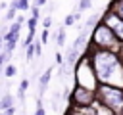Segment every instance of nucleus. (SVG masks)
I'll return each instance as SVG.
<instances>
[{"label": "nucleus", "mask_w": 123, "mask_h": 115, "mask_svg": "<svg viewBox=\"0 0 123 115\" xmlns=\"http://www.w3.org/2000/svg\"><path fill=\"white\" fill-rule=\"evenodd\" d=\"M77 19H81V12H75V13L65 15V19H63V27H71V25H75Z\"/></svg>", "instance_id": "nucleus-12"}, {"label": "nucleus", "mask_w": 123, "mask_h": 115, "mask_svg": "<svg viewBox=\"0 0 123 115\" xmlns=\"http://www.w3.org/2000/svg\"><path fill=\"white\" fill-rule=\"evenodd\" d=\"M44 4H46V0H33V6H37V8H40Z\"/></svg>", "instance_id": "nucleus-25"}, {"label": "nucleus", "mask_w": 123, "mask_h": 115, "mask_svg": "<svg viewBox=\"0 0 123 115\" xmlns=\"http://www.w3.org/2000/svg\"><path fill=\"white\" fill-rule=\"evenodd\" d=\"M15 12H17V10L10 6V8H8V12H6V19H4V21H6V23H12V21H13V17H15Z\"/></svg>", "instance_id": "nucleus-18"}, {"label": "nucleus", "mask_w": 123, "mask_h": 115, "mask_svg": "<svg viewBox=\"0 0 123 115\" xmlns=\"http://www.w3.org/2000/svg\"><path fill=\"white\" fill-rule=\"evenodd\" d=\"M94 75L100 80V84H110L123 88V63L119 58L110 50H96L92 56H88Z\"/></svg>", "instance_id": "nucleus-1"}, {"label": "nucleus", "mask_w": 123, "mask_h": 115, "mask_svg": "<svg viewBox=\"0 0 123 115\" xmlns=\"http://www.w3.org/2000/svg\"><path fill=\"white\" fill-rule=\"evenodd\" d=\"M96 96L102 102V105H106L113 113L123 111V90L121 88L110 86V84H98L96 86Z\"/></svg>", "instance_id": "nucleus-2"}, {"label": "nucleus", "mask_w": 123, "mask_h": 115, "mask_svg": "<svg viewBox=\"0 0 123 115\" xmlns=\"http://www.w3.org/2000/svg\"><path fill=\"white\" fill-rule=\"evenodd\" d=\"M98 17H100L98 13L90 15V17L86 19V23H85V29H88V31H90V29H94V27H96V23H98Z\"/></svg>", "instance_id": "nucleus-15"}, {"label": "nucleus", "mask_w": 123, "mask_h": 115, "mask_svg": "<svg viewBox=\"0 0 123 115\" xmlns=\"http://www.w3.org/2000/svg\"><path fill=\"white\" fill-rule=\"evenodd\" d=\"M56 44H58L60 48L65 44V27H60V29L56 31Z\"/></svg>", "instance_id": "nucleus-14"}, {"label": "nucleus", "mask_w": 123, "mask_h": 115, "mask_svg": "<svg viewBox=\"0 0 123 115\" xmlns=\"http://www.w3.org/2000/svg\"><path fill=\"white\" fill-rule=\"evenodd\" d=\"M110 12L115 13L119 19H123V0H113L111 6H110Z\"/></svg>", "instance_id": "nucleus-9"}, {"label": "nucleus", "mask_w": 123, "mask_h": 115, "mask_svg": "<svg viewBox=\"0 0 123 115\" xmlns=\"http://www.w3.org/2000/svg\"><path fill=\"white\" fill-rule=\"evenodd\" d=\"M15 73H17V67H15L13 63H6V65H4V73H2V75H4L6 79L15 77Z\"/></svg>", "instance_id": "nucleus-13"}, {"label": "nucleus", "mask_w": 123, "mask_h": 115, "mask_svg": "<svg viewBox=\"0 0 123 115\" xmlns=\"http://www.w3.org/2000/svg\"><path fill=\"white\" fill-rule=\"evenodd\" d=\"M96 115H115V113H113L111 109H108L106 105H102L100 109H96Z\"/></svg>", "instance_id": "nucleus-22"}, {"label": "nucleus", "mask_w": 123, "mask_h": 115, "mask_svg": "<svg viewBox=\"0 0 123 115\" xmlns=\"http://www.w3.org/2000/svg\"><path fill=\"white\" fill-rule=\"evenodd\" d=\"M104 23H106V25H108V27L113 31L115 38L123 42V19H119L115 13L108 12V13H106V17H104Z\"/></svg>", "instance_id": "nucleus-6"}, {"label": "nucleus", "mask_w": 123, "mask_h": 115, "mask_svg": "<svg viewBox=\"0 0 123 115\" xmlns=\"http://www.w3.org/2000/svg\"><path fill=\"white\" fill-rule=\"evenodd\" d=\"M92 46H96L98 50H110L113 52L115 50V44H117V38L113 34V31L106 25V23H100L94 27L92 31Z\"/></svg>", "instance_id": "nucleus-4"}, {"label": "nucleus", "mask_w": 123, "mask_h": 115, "mask_svg": "<svg viewBox=\"0 0 123 115\" xmlns=\"http://www.w3.org/2000/svg\"><path fill=\"white\" fill-rule=\"evenodd\" d=\"M56 63H58V65H62V63H63V58H62V54H60V52L56 54Z\"/></svg>", "instance_id": "nucleus-26"}, {"label": "nucleus", "mask_w": 123, "mask_h": 115, "mask_svg": "<svg viewBox=\"0 0 123 115\" xmlns=\"http://www.w3.org/2000/svg\"><path fill=\"white\" fill-rule=\"evenodd\" d=\"M50 77H52V67H48V69L40 75V79H38V98L44 96L46 86H48V82H50Z\"/></svg>", "instance_id": "nucleus-8"}, {"label": "nucleus", "mask_w": 123, "mask_h": 115, "mask_svg": "<svg viewBox=\"0 0 123 115\" xmlns=\"http://www.w3.org/2000/svg\"><path fill=\"white\" fill-rule=\"evenodd\" d=\"M50 25H52V17L48 15V17L42 19V29H50Z\"/></svg>", "instance_id": "nucleus-23"}, {"label": "nucleus", "mask_w": 123, "mask_h": 115, "mask_svg": "<svg viewBox=\"0 0 123 115\" xmlns=\"http://www.w3.org/2000/svg\"><path fill=\"white\" fill-rule=\"evenodd\" d=\"M27 88H29V79H23V80L19 82V88H17V98H19L21 102H25V92H27Z\"/></svg>", "instance_id": "nucleus-11"}, {"label": "nucleus", "mask_w": 123, "mask_h": 115, "mask_svg": "<svg viewBox=\"0 0 123 115\" xmlns=\"http://www.w3.org/2000/svg\"><path fill=\"white\" fill-rule=\"evenodd\" d=\"M92 102H94V92L88 90V88L77 86V88L71 92V104H73L75 107H88Z\"/></svg>", "instance_id": "nucleus-5"}, {"label": "nucleus", "mask_w": 123, "mask_h": 115, "mask_svg": "<svg viewBox=\"0 0 123 115\" xmlns=\"http://www.w3.org/2000/svg\"><path fill=\"white\" fill-rule=\"evenodd\" d=\"M35 115H46V109L42 105V98H37V111H35Z\"/></svg>", "instance_id": "nucleus-19"}, {"label": "nucleus", "mask_w": 123, "mask_h": 115, "mask_svg": "<svg viewBox=\"0 0 123 115\" xmlns=\"http://www.w3.org/2000/svg\"><path fill=\"white\" fill-rule=\"evenodd\" d=\"M12 105H13V96H12L10 92H6V94L0 98V111L8 109V107H12Z\"/></svg>", "instance_id": "nucleus-10"}, {"label": "nucleus", "mask_w": 123, "mask_h": 115, "mask_svg": "<svg viewBox=\"0 0 123 115\" xmlns=\"http://www.w3.org/2000/svg\"><path fill=\"white\" fill-rule=\"evenodd\" d=\"M19 31H21V25L15 21H12V25L8 27V31H6V34L2 36L4 38V42H8V40H15V42H19Z\"/></svg>", "instance_id": "nucleus-7"}, {"label": "nucleus", "mask_w": 123, "mask_h": 115, "mask_svg": "<svg viewBox=\"0 0 123 115\" xmlns=\"http://www.w3.org/2000/svg\"><path fill=\"white\" fill-rule=\"evenodd\" d=\"M15 105H12V107H8V109H4V115H15Z\"/></svg>", "instance_id": "nucleus-24"}, {"label": "nucleus", "mask_w": 123, "mask_h": 115, "mask_svg": "<svg viewBox=\"0 0 123 115\" xmlns=\"http://www.w3.org/2000/svg\"><path fill=\"white\" fill-rule=\"evenodd\" d=\"M48 40H50V31H48V29H42V33H40V42L46 44Z\"/></svg>", "instance_id": "nucleus-21"}, {"label": "nucleus", "mask_w": 123, "mask_h": 115, "mask_svg": "<svg viewBox=\"0 0 123 115\" xmlns=\"http://www.w3.org/2000/svg\"><path fill=\"white\" fill-rule=\"evenodd\" d=\"M92 6V0H79V6H77V12H85Z\"/></svg>", "instance_id": "nucleus-17"}, {"label": "nucleus", "mask_w": 123, "mask_h": 115, "mask_svg": "<svg viewBox=\"0 0 123 115\" xmlns=\"http://www.w3.org/2000/svg\"><path fill=\"white\" fill-rule=\"evenodd\" d=\"M35 58V46L33 44H29V46H25V59L27 61H31Z\"/></svg>", "instance_id": "nucleus-16"}, {"label": "nucleus", "mask_w": 123, "mask_h": 115, "mask_svg": "<svg viewBox=\"0 0 123 115\" xmlns=\"http://www.w3.org/2000/svg\"><path fill=\"white\" fill-rule=\"evenodd\" d=\"M25 23H27V27H29V29H37L38 17H33V15H31V17H27V21H25Z\"/></svg>", "instance_id": "nucleus-20"}, {"label": "nucleus", "mask_w": 123, "mask_h": 115, "mask_svg": "<svg viewBox=\"0 0 123 115\" xmlns=\"http://www.w3.org/2000/svg\"><path fill=\"white\" fill-rule=\"evenodd\" d=\"M75 79H77V86H83V88H88V90H96L98 86V79L94 75V69H92V63L88 59V56L81 58L77 63H75Z\"/></svg>", "instance_id": "nucleus-3"}]
</instances>
